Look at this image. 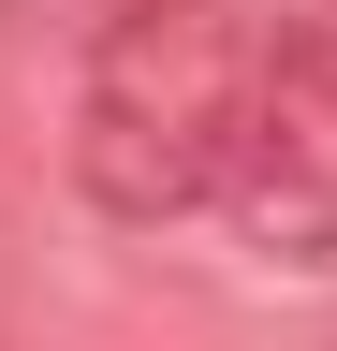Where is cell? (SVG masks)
Returning <instances> with one entry per match:
<instances>
[{
  "mask_svg": "<svg viewBox=\"0 0 337 351\" xmlns=\"http://www.w3.org/2000/svg\"><path fill=\"white\" fill-rule=\"evenodd\" d=\"M249 117L235 29L205 0H117L89 29V88H73V191L117 234H161V219L220 205V147Z\"/></svg>",
  "mask_w": 337,
  "mask_h": 351,
  "instance_id": "obj_1",
  "label": "cell"
},
{
  "mask_svg": "<svg viewBox=\"0 0 337 351\" xmlns=\"http://www.w3.org/2000/svg\"><path fill=\"white\" fill-rule=\"evenodd\" d=\"M220 219L264 263H337V176L308 147H279V132H249V117H235V147H220Z\"/></svg>",
  "mask_w": 337,
  "mask_h": 351,
  "instance_id": "obj_2",
  "label": "cell"
},
{
  "mask_svg": "<svg viewBox=\"0 0 337 351\" xmlns=\"http://www.w3.org/2000/svg\"><path fill=\"white\" fill-rule=\"evenodd\" d=\"M249 132H279V147H308L337 176V0L279 15V44L249 59Z\"/></svg>",
  "mask_w": 337,
  "mask_h": 351,
  "instance_id": "obj_3",
  "label": "cell"
}]
</instances>
